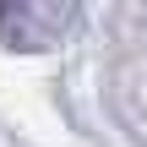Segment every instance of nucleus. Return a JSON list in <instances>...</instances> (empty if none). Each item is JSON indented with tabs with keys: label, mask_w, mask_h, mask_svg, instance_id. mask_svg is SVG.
<instances>
[{
	"label": "nucleus",
	"mask_w": 147,
	"mask_h": 147,
	"mask_svg": "<svg viewBox=\"0 0 147 147\" xmlns=\"http://www.w3.org/2000/svg\"><path fill=\"white\" fill-rule=\"evenodd\" d=\"M0 33L11 49H49V33L33 27V5L27 0H0Z\"/></svg>",
	"instance_id": "f257e3e1"
}]
</instances>
